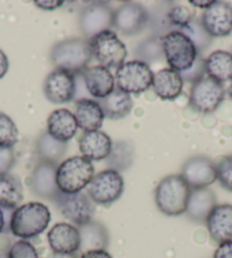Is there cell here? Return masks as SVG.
Wrapping results in <instances>:
<instances>
[{
	"label": "cell",
	"instance_id": "6da1fadb",
	"mask_svg": "<svg viewBox=\"0 0 232 258\" xmlns=\"http://www.w3.org/2000/svg\"><path fill=\"white\" fill-rule=\"evenodd\" d=\"M50 212L41 203H28L17 207L13 212L10 230L11 232L23 240L41 234L50 222Z\"/></svg>",
	"mask_w": 232,
	"mask_h": 258
},
{
	"label": "cell",
	"instance_id": "7a4b0ae2",
	"mask_svg": "<svg viewBox=\"0 0 232 258\" xmlns=\"http://www.w3.org/2000/svg\"><path fill=\"white\" fill-rule=\"evenodd\" d=\"M190 186L181 174L162 179L155 190V202L158 210L167 216L185 214L190 196Z\"/></svg>",
	"mask_w": 232,
	"mask_h": 258
},
{
	"label": "cell",
	"instance_id": "3957f363",
	"mask_svg": "<svg viewBox=\"0 0 232 258\" xmlns=\"http://www.w3.org/2000/svg\"><path fill=\"white\" fill-rule=\"evenodd\" d=\"M92 55L88 41L84 39L72 38L57 42L52 47L50 59L56 69L65 70L73 74H81L88 69Z\"/></svg>",
	"mask_w": 232,
	"mask_h": 258
},
{
	"label": "cell",
	"instance_id": "277c9868",
	"mask_svg": "<svg viewBox=\"0 0 232 258\" xmlns=\"http://www.w3.org/2000/svg\"><path fill=\"white\" fill-rule=\"evenodd\" d=\"M95 176L91 161L83 156L65 159L57 167L56 181L60 191L64 194H77L87 188Z\"/></svg>",
	"mask_w": 232,
	"mask_h": 258
},
{
	"label": "cell",
	"instance_id": "5b68a950",
	"mask_svg": "<svg viewBox=\"0 0 232 258\" xmlns=\"http://www.w3.org/2000/svg\"><path fill=\"white\" fill-rule=\"evenodd\" d=\"M163 54L172 70L182 73L197 59L198 51L193 41L180 31H171L160 37Z\"/></svg>",
	"mask_w": 232,
	"mask_h": 258
},
{
	"label": "cell",
	"instance_id": "8992f818",
	"mask_svg": "<svg viewBox=\"0 0 232 258\" xmlns=\"http://www.w3.org/2000/svg\"><path fill=\"white\" fill-rule=\"evenodd\" d=\"M92 57L106 69H119L126 63L128 50L114 31L107 30L88 40Z\"/></svg>",
	"mask_w": 232,
	"mask_h": 258
},
{
	"label": "cell",
	"instance_id": "52a82bcc",
	"mask_svg": "<svg viewBox=\"0 0 232 258\" xmlns=\"http://www.w3.org/2000/svg\"><path fill=\"white\" fill-rule=\"evenodd\" d=\"M154 73L149 65L139 59L124 63L116 70L115 81L120 90L128 95H140L153 84Z\"/></svg>",
	"mask_w": 232,
	"mask_h": 258
},
{
	"label": "cell",
	"instance_id": "ba28073f",
	"mask_svg": "<svg viewBox=\"0 0 232 258\" xmlns=\"http://www.w3.org/2000/svg\"><path fill=\"white\" fill-rule=\"evenodd\" d=\"M52 202L66 220L78 226L92 221L95 215V203L82 191L77 194H64L60 191Z\"/></svg>",
	"mask_w": 232,
	"mask_h": 258
},
{
	"label": "cell",
	"instance_id": "9c48e42d",
	"mask_svg": "<svg viewBox=\"0 0 232 258\" xmlns=\"http://www.w3.org/2000/svg\"><path fill=\"white\" fill-rule=\"evenodd\" d=\"M224 96L225 91L223 84L206 74L191 87L190 106L198 113H213L221 105Z\"/></svg>",
	"mask_w": 232,
	"mask_h": 258
},
{
	"label": "cell",
	"instance_id": "30bf717a",
	"mask_svg": "<svg viewBox=\"0 0 232 258\" xmlns=\"http://www.w3.org/2000/svg\"><path fill=\"white\" fill-rule=\"evenodd\" d=\"M124 191V180L118 171L104 170L92 177L88 185V196L95 204L109 206L121 197Z\"/></svg>",
	"mask_w": 232,
	"mask_h": 258
},
{
	"label": "cell",
	"instance_id": "8fae6325",
	"mask_svg": "<svg viewBox=\"0 0 232 258\" xmlns=\"http://www.w3.org/2000/svg\"><path fill=\"white\" fill-rule=\"evenodd\" d=\"M75 74L69 71L55 69L44 80L43 92L53 104H65L75 98Z\"/></svg>",
	"mask_w": 232,
	"mask_h": 258
},
{
	"label": "cell",
	"instance_id": "7c38bea8",
	"mask_svg": "<svg viewBox=\"0 0 232 258\" xmlns=\"http://www.w3.org/2000/svg\"><path fill=\"white\" fill-rule=\"evenodd\" d=\"M114 11L106 4L96 3L84 7L80 13V29L86 37L91 38L113 26Z\"/></svg>",
	"mask_w": 232,
	"mask_h": 258
},
{
	"label": "cell",
	"instance_id": "4fadbf2b",
	"mask_svg": "<svg viewBox=\"0 0 232 258\" xmlns=\"http://www.w3.org/2000/svg\"><path fill=\"white\" fill-rule=\"evenodd\" d=\"M148 13L136 3H126L114 11L113 26L124 35L140 33L148 24Z\"/></svg>",
	"mask_w": 232,
	"mask_h": 258
},
{
	"label": "cell",
	"instance_id": "5bb4252c",
	"mask_svg": "<svg viewBox=\"0 0 232 258\" xmlns=\"http://www.w3.org/2000/svg\"><path fill=\"white\" fill-rule=\"evenodd\" d=\"M181 176L190 189L208 188L217 180L214 162L205 156H195L182 166Z\"/></svg>",
	"mask_w": 232,
	"mask_h": 258
},
{
	"label": "cell",
	"instance_id": "9a60e30c",
	"mask_svg": "<svg viewBox=\"0 0 232 258\" xmlns=\"http://www.w3.org/2000/svg\"><path fill=\"white\" fill-rule=\"evenodd\" d=\"M202 24L212 38L232 33V6L225 2H214L202 16Z\"/></svg>",
	"mask_w": 232,
	"mask_h": 258
},
{
	"label": "cell",
	"instance_id": "2e32d148",
	"mask_svg": "<svg viewBox=\"0 0 232 258\" xmlns=\"http://www.w3.org/2000/svg\"><path fill=\"white\" fill-rule=\"evenodd\" d=\"M57 164L40 161L31 175V190L40 198L53 200L60 192L57 186Z\"/></svg>",
	"mask_w": 232,
	"mask_h": 258
},
{
	"label": "cell",
	"instance_id": "e0dca14e",
	"mask_svg": "<svg viewBox=\"0 0 232 258\" xmlns=\"http://www.w3.org/2000/svg\"><path fill=\"white\" fill-rule=\"evenodd\" d=\"M48 242L52 252H78L81 243L79 229L69 223H57L48 232Z\"/></svg>",
	"mask_w": 232,
	"mask_h": 258
},
{
	"label": "cell",
	"instance_id": "ac0fdd59",
	"mask_svg": "<svg viewBox=\"0 0 232 258\" xmlns=\"http://www.w3.org/2000/svg\"><path fill=\"white\" fill-rule=\"evenodd\" d=\"M208 233L214 241L222 243L232 240V205H216L206 220Z\"/></svg>",
	"mask_w": 232,
	"mask_h": 258
},
{
	"label": "cell",
	"instance_id": "d6986e66",
	"mask_svg": "<svg viewBox=\"0 0 232 258\" xmlns=\"http://www.w3.org/2000/svg\"><path fill=\"white\" fill-rule=\"evenodd\" d=\"M89 95L97 100L104 99L115 88V79L110 71L104 66L98 65L88 68L81 73Z\"/></svg>",
	"mask_w": 232,
	"mask_h": 258
},
{
	"label": "cell",
	"instance_id": "ffe728a7",
	"mask_svg": "<svg viewBox=\"0 0 232 258\" xmlns=\"http://www.w3.org/2000/svg\"><path fill=\"white\" fill-rule=\"evenodd\" d=\"M113 142L102 131L84 132L79 140V149L89 161H102L109 156Z\"/></svg>",
	"mask_w": 232,
	"mask_h": 258
},
{
	"label": "cell",
	"instance_id": "44dd1931",
	"mask_svg": "<svg viewBox=\"0 0 232 258\" xmlns=\"http://www.w3.org/2000/svg\"><path fill=\"white\" fill-rule=\"evenodd\" d=\"M47 127L49 135L62 142L70 141L79 128L75 115L65 108L53 110L49 115Z\"/></svg>",
	"mask_w": 232,
	"mask_h": 258
},
{
	"label": "cell",
	"instance_id": "7402d4cb",
	"mask_svg": "<svg viewBox=\"0 0 232 258\" xmlns=\"http://www.w3.org/2000/svg\"><path fill=\"white\" fill-rule=\"evenodd\" d=\"M216 205V196L209 188L191 189L186 213L195 222H206Z\"/></svg>",
	"mask_w": 232,
	"mask_h": 258
},
{
	"label": "cell",
	"instance_id": "603a6c76",
	"mask_svg": "<svg viewBox=\"0 0 232 258\" xmlns=\"http://www.w3.org/2000/svg\"><path fill=\"white\" fill-rule=\"evenodd\" d=\"M153 89L162 100H174L180 97L184 88V80L179 72L172 69H163L154 74Z\"/></svg>",
	"mask_w": 232,
	"mask_h": 258
},
{
	"label": "cell",
	"instance_id": "cb8c5ba5",
	"mask_svg": "<svg viewBox=\"0 0 232 258\" xmlns=\"http://www.w3.org/2000/svg\"><path fill=\"white\" fill-rule=\"evenodd\" d=\"M75 118L78 126L84 132L97 131L105 119L104 112L98 101L83 98L75 102Z\"/></svg>",
	"mask_w": 232,
	"mask_h": 258
},
{
	"label": "cell",
	"instance_id": "d4e9b609",
	"mask_svg": "<svg viewBox=\"0 0 232 258\" xmlns=\"http://www.w3.org/2000/svg\"><path fill=\"white\" fill-rule=\"evenodd\" d=\"M80 232V251L106 250L109 243L108 231L104 224L97 221H90L87 224L79 226Z\"/></svg>",
	"mask_w": 232,
	"mask_h": 258
},
{
	"label": "cell",
	"instance_id": "484cf974",
	"mask_svg": "<svg viewBox=\"0 0 232 258\" xmlns=\"http://www.w3.org/2000/svg\"><path fill=\"white\" fill-rule=\"evenodd\" d=\"M98 104L104 112L105 117L109 119H121L131 113L133 101L130 95H128L119 88H114L108 96L104 99L98 100Z\"/></svg>",
	"mask_w": 232,
	"mask_h": 258
},
{
	"label": "cell",
	"instance_id": "4316f807",
	"mask_svg": "<svg viewBox=\"0 0 232 258\" xmlns=\"http://www.w3.org/2000/svg\"><path fill=\"white\" fill-rule=\"evenodd\" d=\"M23 197V185L19 177L11 173L0 175V210L14 212Z\"/></svg>",
	"mask_w": 232,
	"mask_h": 258
},
{
	"label": "cell",
	"instance_id": "83f0119b",
	"mask_svg": "<svg viewBox=\"0 0 232 258\" xmlns=\"http://www.w3.org/2000/svg\"><path fill=\"white\" fill-rule=\"evenodd\" d=\"M205 68L208 77L218 82H226L232 80V54L229 51H213L205 59Z\"/></svg>",
	"mask_w": 232,
	"mask_h": 258
},
{
	"label": "cell",
	"instance_id": "f1b7e54d",
	"mask_svg": "<svg viewBox=\"0 0 232 258\" xmlns=\"http://www.w3.org/2000/svg\"><path fill=\"white\" fill-rule=\"evenodd\" d=\"M35 149H37L41 161L57 164V162L61 161L66 154L68 144L56 140L47 131L39 136L37 144H35Z\"/></svg>",
	"mask_w": 232,
	"mask_h": 258
},
{
	"label": "cell",
	"instance_id": "f546056e",
	"mask_svg": "<svg viewBox=\"0 0 232 258\" xmlns=\"http://www.w3.org/2000/svg\"><path fill=\"white\" fill-rule=\"evenodd\" d=\"M107 162L111 170L127 171L133 163V146L128 141H119L111 147Z\"/></svg>",
	"mask_w": 232,
	"mask_h": 258
},
{
	"label": "cell",
	"instance_id": "4dcf8cb0",
	"mask_svg": "<svg viewBox=\"0 0 232 258\" xmlns=\"http://www.w3.org/2000/svg\"><path fill=\"white\" fill-rule=\"evenodd\" d=\"M178 31H180V32L186 34L187 37L193 41L198 52L203 51L204 49H206L209 44H211L213 39L211 35L206 32V30L204 29L202 21L196 19L194 21H191L188 25H186L184 29Z\"/></svg>",
	"mask_w": 232,
	"mask_h": 258
},
{
	"label": "cell",
	"instance_id": "1f68e13d",
	"mask_svg": "<svg viewBox=\"0 0 232 258\" xmlns=\"http://www.w3.org/2000/svg\"><path fill=\"white\" fill-rule=\"evenodd\" d=\"M19 141V130L14 121L5 113H0V147L13 148Z\"/></svg>",
	"mask_w": 232,
	"mask_h": 258
},
{
	"label": "cell",
	"instance_id": "d6a6232c",
	"mask_svg": "<svg viewBox=\"0 0 232 258\" xmlns=\"http://www.w3.org/2000/svg\"><path fill=\"white\" fill-rule=\"evenodd\" d=\"M137 54L139 55L141 61L144 63H153L163 57V48L160 43V38H150L142 42L137 49Z\"/></svg>",
	"mask_w": 232,
	"mask_h": 258
},
{
	"label": "cell",
	"instance_id": "836d02e7",
	"mask_svg": "<svg viewBox=\"0 0 232 258\" xmlns=\"http://www.w3.org/2000/svg\"><path fill=\"white\" fill-rule=\"evenodd\" d=\"M216 177L220 184L225 190L232 192V155L218 157L214 161Z\"/></svg>",
	"mask_w": 232,
	"mask_h": 258
},
{
	"label": "cell",
	"instance_id": "e575fe53",
	"mask_svg": "<svg viewBox=\"0 0 232 258\" xmlns=\"http://www.w3.org/2000/svg\"><path fill=\"white\" fill-rule=\"evenodd\" d=\"M195 10L188 6H174L167 13V20L171 25L178 26L179 30L184 29L191 21L195 20Z\"/></svg>",
	"mask_w": 232,
	"mask_h": 258
},
{
	"label": "cell",
	"instance_id": "d590c367",
	"mask_svg": "<svg viewBox=\"0 0 232 258\" xmlns=\"http://www.w3.org/2000/svg\"><path fill=\"white\" fill-rule=\"evenodd\" d=\"M7 258H39V253L28 240H19L10 248Z\"/></svg>",
	"mask_w": 232,
	"mask_h": 258
},
{
	"label": "cell",
	"instance_id": "8d00e7d4",
	"mask_svg": "<svg viewBox=\"0 0 232 258\" xmlns=\"http://www.w3.org/2000/svg\"><path fill=\"white\" fill-rule=\"evenodd\" d=\"M182 80L184 82H188L194 84L197 81H199L200 79H203L205 75H206V68H205V59L202 58H197L195 60V63L193 64L190 69H188L185 72L180 73Z\"/></svg>",
	"mask_w": 232,
	"mask_h": 258
},
{
	"label": "cell",
	"instance_id": "74e56055",
	"mask_svg": "<svg viewBox=\"0 0 232 258\" xmlns=\"http://www.w3.org/2000/svg\"><path fill=\"white\" fill-rule=\"evenodd\" d=\"M15 164L14 151L11 148L0 147V175L8 174Z\"/></svg>",
	"mask_w": 232,
	"mask_h": 258
},
{
	"label": "cell",
	"instance_id": "f35d334b",
	"mask_svg": "<svg viewBox=\"0 0 232 258\" xmlns=\"http://www.w3.org/2000/svg\"><path fill=\"white\" fill-rule=\"evenodd\" d=\"M213 258H232V240L218 244Z\"/></svg>",
	"mask_w": 232,
	"mask_h": 258
},
{
	"label": "cell",
	"instance_id": "ab89813d",
	"mask_svg": "<svg viewBox=\"0 0 232 258\" xmlns=\"http://www.w3.org/2000/svg\"><path fill=\"white\" fill-rule=\"evenodd\" d=\"M35 5H37L39 8H41V10L44 11H53L56 10V8H60L64 5V2H61V0H57V2H51V0H43V2H34Z\"/></svg>",
	"mask_w": 232,
	"mask_h": 258
},
{
	"label": "cell",
	"instance_id": "60d3db41",
	"mask_svg": "<svg viewBox=\"0 0 232 258\" xmlns=\"http://www.w3.org/2000/svg\"><path fill=\"white\" fill-rule=\"evenodd\" d=\"M80 258H113L106 250H91L83 252Z\"/></svg>",
	"mask_w": 232,
	"mask_h": 258
},
{
	"label": "cell",
	"instance_id": "b9f144b4",
	"mask_svg": "<svg viewBox=\"0 0 232 258\" xmlns=\"http://www.w3.org/2000/svg\"><path fill=\"white\" fill-rule=\"evenodd\" d=\"M8 68H10V61L5 52L0 50V79H3L8 72Z\"/></svg>",
	"mask_w": 232,
	"mask_h": 258
},
{
	"label": "cell",
	"instance_id": "7bdbcfd3",
	"mask_svg": "<svg viewBox=\"0 0 232 258\" xmlns=\"http://www.w3.org/2000/svg\"><path fill=\"white\" fill-rule=\"evenodd\" d=\"M49 258H79L78 253H58V252H52V255Z\"/></svg>",
	"mask_w": 232,
	"mask_h": 258
},
{
	"label": "cell",
	"instance_id": "ee69618b",
	"mask_svg": "<svg viewBox=\"0 0 232 258\" xmlns=\"http://www.w3.org/2000/svg\"><path fill=\"white\" fill-rule=\"evenodd\" d=\"M214 2H190L191 5L199 8H208Z\"/></svg>",
	"mask_w": 232,
	"mask_h": 258
},
{
	"label": "cell",
	"instance_id": "f6af8a7d",
	"mask_svg": "<svg viewBox=\"0 0 232 258\" xmlns=\"http://www.w3.org/2000/svg\"><path fill=\"white\" fill-rule=\"evenodd\" d=\"M6 226V221H5V215H4V212L0 210V233L5 230Z\"/></svg>",
	"mask_w": 232,
	"mask_h": 258
},
{
	"label": "cell",
	"instance_id": "bcb514c9",
	"mask_svg": "<svg viewBox=\"0 0 232 258\" xmlns=\"http://www.w3.org/2000/svg\"><path fill=\"white\" fill-rule=\"evenodd\" d=\"M227 96H229L230 99L232 100V80H231V83H230L229 88H227Z\"/></svg>",
	"mask_w": 232,
	"mask_h": 258
}]
</instances>
